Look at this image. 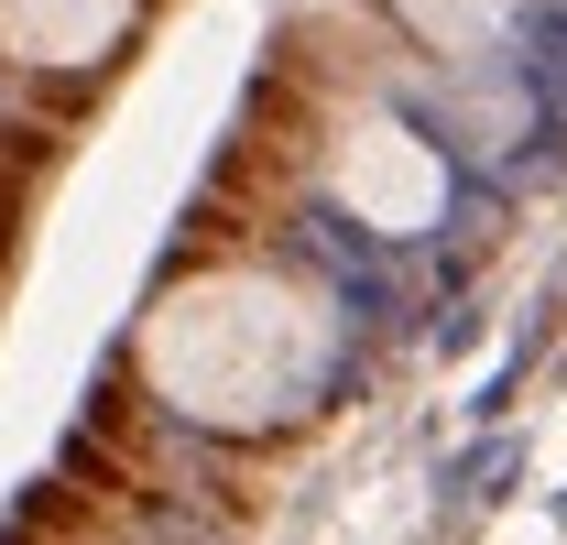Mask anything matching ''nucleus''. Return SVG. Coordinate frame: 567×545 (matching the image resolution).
<instances>
[{
	"label": "nucleus",
	"instance_id": "nucleus-2",
	"mask_svg": "<svg viewBox=\"0 0 567 545\" xmlns=\"http://www.w3.org/2000/svg\"><path fill=\"white\" fill-rule=\"evenodd\" d=\"M317 186H328V207H339L350 229H371V240H425V229L447 218V197H458L436 132H415L393 99H350V110L328 121Z\"/></svg>",
	"mask_w": 567,
	"mask_h": 545
},
{
	"label": "nucleus",
	"instance_id": "nucleus-1",
	"mask_svg": "<svg viewBox=\"0 0 567 545\" xmlns=\"http://www.w3.org/2000/svg\"><path fill=\"white\" fill-rule=\"evenodd\" d=\"M132 371L175 425L274 436L339 382V306L284 263H197L132 328Z\"/></svg>",
	"mask_w": 567,
	"mask_h": 545
},
{
	"label": "nucleus",
	"instance_id": "nucleus-3",
	"mask_svg": "<svg viewBox=\"0 0 567 545\" xmlns=\"http://www.w3.org/2000/svg\"><path fill=\"white\" fill-rule=\"evenodd\" d=\"M132 33H142V0H0V55L44 76L110 66Z\"/></svg>",
	"mask_w": 567,
	"mask_h": 545
},
{
	"label": "nucleus",
	"instance_id": "nucleus-4",
	"mask_svg": "<svg viewBox=\"0 0 567 545\" xmlns=\"http://www.w3.org/2000/svg\"><path fill=\"white\" fill-rule=\"evenodd\" d=\"M393 22L447 66H502L513 55V0H393Z\"/></svg>",
	"mask_w": 567,
	"mask_h": 545
}]
</instances>
